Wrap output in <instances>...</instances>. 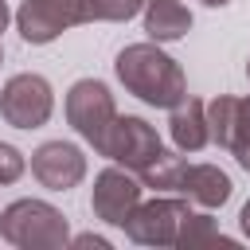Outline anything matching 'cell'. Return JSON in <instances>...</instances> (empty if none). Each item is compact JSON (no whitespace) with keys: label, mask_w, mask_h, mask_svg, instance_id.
Wrapping results in <instances>:
<instances>
[{"label":"cell","mask_w":250,"mask_h":250,"mask_svg":"<svg viewBox=\"0 0 250 250\" xmlns=\"http://www.w3.org/2000/svg\"><path fill=\"white\" fill-rule=\"evenodd\" d=\"M117 78L125 82L129 94H137L141 102L148 105H164L172 109L184 94H188V82H184V70L176 66V59H168L160 47L152 43H133L117 55Z\"/></svg>","instance_id":"6da1fadb"},{"label":"cell","mask_w":250,"mask_h":250,"mask_svg":"<svg viewBox=\"0 0 250 250\" xmlns=\"http://www.w3.org/2000/svg\"><path fill=\"white\" fill-rule=\"evenodd\" d=\"M0 234L12 246H62L66 242V219L39 199H20L0 215Z\"/></svg>","instance_id":"7a4b0ae2"},{"label":"cell","mask_w":250,"mask_h":250,"mask_svg":"<svg viewBox=\"0 0 250 250\" xmlns=\"http://www.w3.org/2000/svg\"><path fill=\"white\" fill-rule=\"evenodd\" d=\"M66 117H70V125H74V129L102 152L105 133H109L113 117H117V109H113V94H109L102 82L82 78V82H74L70 94H66Z\"/></svg>","instance_id":"3957f363"},{"label":"cell","mask_w":250,"mask_h":250,"mask_svg":"<svg viewBox=\"0 0 250 250\" xmlns=\"http://www.w3.org/2000/svg\"><path fill=\"white\" fill-rule=\"evenodd\" d=\"M51 105H55L51 86L39 74H16V78H8V86L0 94V113L16 129H39L51 117Z\"/></svg>","instance_id":"277c9868"},{"label":"cell","mask_w":250,"mask_h":250,"mask_svg":"<svg viewBox=\"0 0 250 250\" xmlns=\"http://www.w3.org/2000/svg\"><path fill=\"white\" fill-rule=\"evenodd\" d=\"M207 109V137L238 156V164L250 172V98H215Z\"/></svg>","instance_id":"5b68a950"},{"label":"cell","mask_w":250,"mask_h":250,"mask_svg":"<svg viewBox=\"0 0 250 250\" xmlns=\"http://www.w3.org/2000/svg\"><path fill=\"white\" fill-rule=\"evenodd\" d=\"M16 23L27 43H51L59 31L86 23V0H23Z\"/></svg>","instance_id":"8992f818"},{"label":"cell","mask_w":250,"mask_h":250,"mask_svg":"<svg viewBox=\"0 0 250 250\" xmlns=\"http://www.w3.org/2000/svg\"><path fill=\"white\" fill-rule=\"evenodd\" d=\"M156 152H160V137H156V129L148 121H141V117H113V125L105 133V145H102V156L141 172Z\"/></svg>","instance_id":"52a82bcc"},{"label":"cell","mask_w":250,"mask_h":250,"mask_svg":"<svg viewBox=\"0 0 250 250\" xmlns=\"http://www.w3.org/2000/svg\"><path fill=\"white\" fill-rule=\"evenodd\" d=\"M184 215H188V203H180V199H148V203H137L133 215H129L121 227H125L129 238H137V242L168 246V242H176Z\"/></svg>","instance_id":"ba28073f"},{"label":"cell","mask_w":250,"mask_h":250,"mask_svg":"<svg viewBox=\"0 0 250 250\" xmlns=\"http://www.w3.org/2000/svg\"><path fill=\"white\" fill-rule=\"evenodd\" d=\"M31 172L43 188L51 191H66L74 188L82 176H86V156L78 145H66V141H47L31 152Z\"/></svg>","instance_id":"9c48e42d"},{"label":"cell","mask_w":250,"mask_h":250,"mask_svg":"<svg viewBox=\"0 0 250 250\" xmlns=\"http://www.w3.org/2000/svg\"><path fill=\"white\" fill-rule=\"evenodd\" d=\"M137 203H141V188H137V180H133L129 172L105 168V172L98 176V184H94V215H98V219L121 227V223L133 215Z\"/></svg>","instance_id":"30bf717a"},{"label":"cell","mask_w":250,"mask_h":250,"mask_svg":"<svg viewBox=\"0 0 250 250\" xmlns=\"http://www.w3.org/2000/svg\"><path fill=\"white\" fill-rule=\"evenodd\" d=\"M172 141H176V148L180 152H199L211 137H207V109H203V102L199 98H180L176 105H172Z\"/></svg>","instance_id":"8fae6325"},{"label":"cell","mask_w":250,"mask_h":250,"mask_svg":"<svg viewBox=\"0 0 250 250\" xmlns=\"http://www.w3.org/2000/svg\"><path fill=\"white\" fill-rule=\"evenodd\" d=\"M176 191H184L188 199H195L203 207H219V203L230 199V180L215 164H184V176H180Z\"/></svg>","instance_id":"7c38bea8"},{"label":"cell","mask_w":250,"mask_h":250,"mask_svg":"<svg viewBox=\"0 0 250 250\" xmlns=\"http://www.w3.org/2000/svg\"><path fill=\"white\" fill-rule=\"evenodd\" d=\"M188 27H191V12L180 0H148V8H145V31H148V39L168 43V39H180Z\"/></svg>","instance_id":"4fadbf2b"},{"label":"cell","mask_w":250,"mask_h":250,"mask_svg":"<svg viewBox=\"0 0 250 250\" xmlns=\"http://www.w3.org/2000/svg\"><path fill=\"white\" fill-rule=\"evenodd\" d=\"M184 164H188L184 156H176V152H164V148H160V152H156V156H152L137 176L145 180V188L176 191V188H180V176H184Z\"/></svg>","instance_id":"5bb4252c"},{"label":"cell","mask_w":250,"mask_h":250,"mask_svg":"<svg viewBox=\"0 0 250 250\" xmlns=\"http://www.w3.org/2000/svg\"><path fill=\"white\" fill-rule=\"evenodd\" d=\"M176 242L180 246H199V242H227L219 230H215V223H211V215H184V223H180V234H176Z\"/></svg>","instance_id":"9a60e30c"},{"label":"cell","mask_w":250,"mask_h":250,"mask_svg":"<svg viewBox=\"0 0 250 250\" xmlns=\"http://www.w3.org/2000/svg\"><path fill=\"white\" fill-rule=\"evenodd\" d=\"M145 0H86V20H129L141 12Z\"/></svg>","instance_id":"2e32d148"},{"label":"cell","mask_w":250,"mask_h":250,"mask_svg":"<svg viewBox=\"0 0 250 250\" xmlns=\"http://www.w3.org/2000/svg\"><path fill=\"white\" fill-rule=\"evenodd\" d=\"M20 176H23V156H20V148H12V145L0 141V184H16Z\"/></svg>","instance_id":"e0dca14e"},{"label":"cell","mask_w":250,"mask_h":250,"mask_svg":"<svg viewBox=\"0 0 250 250\" xmlns=\"http://www.w3.org/2000/svg\"><path fill=\"white\" fill-rule=\"evenodd\" d=\"M238 219H242V230H246V234H250V203H246V207H242V215H238Z\"/></svg>","instance_id":"ac0fdd59"},{"label":"cell","mask_w":250,"mask_h":250,"mask_svg":"<svg viewBox=\"0 0 250 250\" xmlns=\"http://www.w3.org/2000/svg\"><path fill=\"white\" fill-rule=\"evenodd\" d=\"M4 23H8V8H4V0H0V31H4Z\"/></svg>","instance_id":"d6986e66"},{"label":"cell","mask_w":250,"mask_h":250,"mask_svg":"<svg viewBox=\"0 0 250 250\" xmlns=\"http://www.w3.org/2000/svg\"><path fill=\"white\" fill-rule=\"evenodd\" d=\"M207 8H223V4H230V0H203Z\"/></svg>","instance_id":"ffe728a7"},{"label":"cell","mask_w":250,"mask_h":250,"mask_svg":"<svg viewBox=\"0 0 250 250\" xmlns=\"http://www.w3.org/2000/svg\"><path fill=\"white\" fill-rule=\"evenodd\" d=\"M246 78H250V62H246Z\"/></svg>","instance_id":"44dd1931"}]
</instances>
